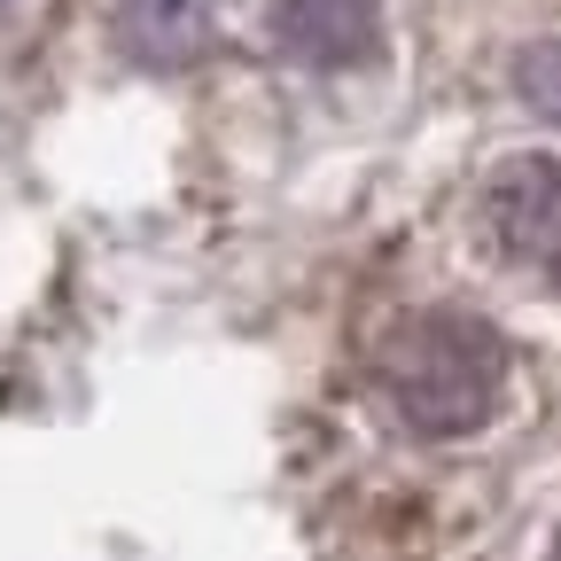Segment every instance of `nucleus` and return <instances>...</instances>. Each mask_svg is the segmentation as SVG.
I'll list each match as a JSON object with an SVG mask.
<instances>
[{
    "mask_svg": "<svg viewBox=\"0 0 561 561\" xmlns=\"http://www.w3.org/2000/svg\"><path fill=\"white\" fill-rule=\"evenodd\" d=\"M507 343L476 312H413L382 343V398L421 437H468L500 413Z\"/></svg>",
    "mask_w": 561,
    "mask_h": 561,
    "instance_id": "obj_1",
    "label": "nucleus"
},
{
    "mask_svg": "<svg viewBox=\"0 0 561 561\" xmlns=\"http://www.w3.org/2000/svg\"><path fill=\"white\" fill-rule=\"evenodd\" d=\"M483 227L523 273L561 280V157H515L483 187Z\"/></svg>",
    "mask_w": 561,
    "mask_h": 561,
    "instance_id": "obj_2",
    "label": "nucleus"
},
{
    "mask_svg": "<svg viewBox=\"0 0 561 561\" xmlns=\"http://www.w3.org/2000/svg\"><path fill=\"white\" fill-rule=\"evenodd\" d=\"M273 32L297 62H320V70H351V62H367L382 47L375 0H280Z\"/></svg>",
    "mask_w": 561,
    "mask_h": 561,
    "instance_id": "obj_3",
    "label": "nucleus"
},
{
    "mask_svg": "<svg viewBox=\"0 0 561 561\" xmlns=\"http://www.w3.org/2000/svg\"><path fill=\"white\" fill-rule=\"evenodd\" d=\"M210 0H117V32L140 62H195L210 47Z\"/></svg>",
    "mask_w": 561,
    "mask_h": 561,
    "instance_id": "obj_4",
    "label": "nucleus"
},
{
    "mask_svg": "<svg viewBox=\"0 0 561 561\" xmlns=\"http://www.w3.org/2000/svg\"><path fill=\"white\" fill-rule=\"evenodd\" d=\"M515 94H523L546 125H561V39L523 47V62H515Z\"/></svg>",
    "mask_w": 561,
    "mask_h": 561,
    "instance_id": "obj_5",
    "label": "nucleus"
},
{
    "mask_svg": "<svg viewBox=\"0 0 561 561\" xmlns=\"http://www.w3.org/2000/svg\"><path fill=\"white\" fill-rule=\"evenodd\" d=\"M553 561H561V546H553Z\"/></svg>",
    "mask_w": 561,
    "mask_h": 561,
    "instance_id": "obj_6",
    "label": "nucleus"
}]
</instances>
